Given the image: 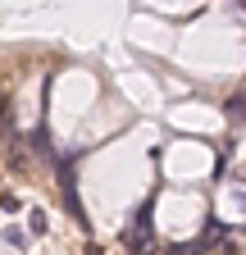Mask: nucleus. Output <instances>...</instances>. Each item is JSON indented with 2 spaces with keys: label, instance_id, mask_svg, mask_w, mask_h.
<instances>
[{
  "label": "nucleus",
  "instance_id": "obj_3",
  "mask_svg": "<svg viewBox=\"0 0 246 255\" xmlns=\"http://www.w3.org/2000/svg\"><path fill=\"white\" fill-rule=\"evenodd\" d=\"M46 228H50V223H46V214H41V210H32V233H46Z\"/></svg>",
  "mask_w": 246,
  "mask_h": 255
},
{
  "label": "nucleus",
  "instance_id": "obj_1",
  "mask_svg": "<svg viewBox=\"0 0 246 255\" xmlns=\"http://www.w3.org/2000/svg\"><path fill=\"white\" fill-rule=\"evenodd\" d=\"M150 246H155V237H150V205H141L137 219H132V228H128V251L132 255H146Z\"/></svg>",
  "mask_w": 246,
  "mask_h": 255
},
{
  "label": "nucleus",
  "instance_id": "obj_2",
  "mask_svg": "<svg viewBox=\"0 0 246 255\" xmlns=\"http://www.w3.org/2000/svg\"><path fill=\"white\" fill-rule=\"evenodd\" d=\"M5 242H9V246H27V233H23V228H5Z\"/></svg>",
  "mask_w": 246,
  "mask_h": 255
},
{
  "label": "nucleus",
  "instance_id": "obj_4",
  "mask_svg": "<svg viewBox=\"0 0 246 255\" xmlns=\"http://www.w3.org/2000/svg\"><path fill=\"white\" fill-rule=\"evenodd\" d=\"M228 114H233V119H242V114H246V101H242V96H237V101H228Z\"/></svg>",
  "mask_w": 246,
  "mask_h": 255
}]
</instances>
